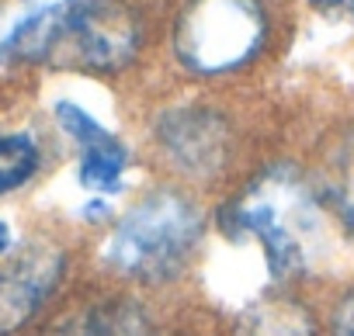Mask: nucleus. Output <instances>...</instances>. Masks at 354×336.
Listing matches in <instances>:
<instances>
[{
	"mask_svg": "<svg viewBox=\"0 0 354 336\" xmlns=\"http://www.w3.org/2000/svg\"><path fill=\"white\" fill-rule=\"evenodd\" d=\"M73 0H0V63H49Z\"/></svg>",
	"mask_w": 354,
	"mask_h": 336,
	"instance_id": "6e6552de",
	"label": "nucleus"
},
{
	"mask_svg": "<svg viewBox=\"0 0 354 336\" xmlns=\"http://www.w3.org/2000/svg\"><path fill=\"white\" fill-rule=\"evenodd\" d=\"M202 236L198 208L177 191H153L108 236L104 260L136 281H167L188 264Z\"/></svg>",
	"mask_w": 354,
	"mask_h": 336,
	"instance_id": "f03ea898",
	"label": "nucleus"
},
{
	"mask_svg": "<svg viewBox=\"0 0 354 336\" xmlns=\"http://www.w3.org/2000/svg\"><path fill=\"white\" fill-rule=\"evenodd\" d=\"M66 270V257L53 243H35L0 267V336L18 333L53 298Z\"/></svg>",
	"mask_w": 354,
	"mask_h": 336,
	"instance_id": "39448f33",
	"label": "nucleus"
},
{
	"mask_svg": "<svg viewBox=\"0 0 354 336\" xmlns=\"http://www.w3.org/2000/svg\"><path fill=\"white\" fill-rule=\"evenodd\" d=\"M56 121L80 146V166H77L80 188L91 195H118L125 181V166H129L125 146L91 111H84L73 101L56 104Z\"/></svg>",
	"mask_w": 354,
	"mask_h": 336,
	"instance_id": "0eeeda50",
	"label": "nucleus"
},
{
	"mask_svg": "<svg viewBox=\"0 0 354 336\" xmlns=\"http://www.w3.org/2000/svg\"><path fill=\"white\" fill-rule=\"evenodd\" d=\"M230 215L233 226L261 246L271 274H302L326 253V215L292 166L257 174Z\"/></svg>",
	"mask_w": 354,
	"mask_h": 336,
	"instance_id": "f257e3e1",
	"label": "nucleus"
},
{
	"mask_svg": "<svg viewBox=\"0 0 354 336\" xmlns=\"http://www.w3.org/2000/svg\"><path fill=\"white\" fill-rule=\"evenodd\" d=\"M84 336H160V333L149 326V319H146L139 308L115 302V305L97 308V312L87 319Z\"/></svg>",
	"mask_w": 354,
	"mask_h": 336,
	"instance_id": "9b49d317",
	"label": "nucleus"
},
{
	"mask_svg": "<svg viewBox=\"0 0 354 336\" xmlns=\"http://www.w3.org/2000/svg\"><path fill=\"white\" fill-rule=\"evenodd\" d=\"M316 8L323 11H344V14H354V0H313Z\"/></svg>",
	"mask_w": 354,
	"mask_h": 336,
	"instance_id": "4468645a",
	"label": "nucleus"
},
{
	"mask_svg": "<svg viewBox=\"0 0 354 336\" xmlns=\"http://www.w3.org/2000/svg\"><path fill=\"white\" fill-rule=\"evenodd\" d=\"M39 163H42V152L28 132L4 135L0 139V195L28 184L32 174L39 170Z\"/></svg>",
	"mask_w": 354,
	"mask_h": 336,
	"instance_id": "9d476101",
	"label": "nucleus"
},
{
	"mask_svg": "<svg viewBox=\"0 0 354 336\" xmlns=\"http://www.w3.org/2000/svg\"><path fill=\"white\" fill-rule=\"evenodd\" d=\"M233 336H316L313 315L288 298H261L233 326Z\"/></svg>",
	"mask_w": 354,
	"mask_h": 336,
	"instance_id": "1a4fd4ad",
	"label": "nucleus"
},
{
	"mask_svg": "<svg viewBox=\"0 0 354 336\" xmlns=\"http://www.w3.org/2000/svg\"><path fill=\"white\" fill-rule=\"evenodd\" d=\"M156 139L163 152L195 177L223 170L230 159V128L209 108H174L160 118Z\"/></svg>",
	"mask_w": 354,
	"mask_h": 336,
	"instance_id": "423d86ee",
	"label": "nucleus"
},
{
	"mask_svg": "<svg viewBox=\"0 0 354 336\" xmlns=\"http://www.w3.org/2000/svg\"><path fill=\"white\" fill-rule=\"evenodd\" d=\"M139 42V18L122 0H73L56 32L49 63L87 73H111L136 59Z\"/></svg>",
	"mask_w": 354,
	"mask_h": 336,
	"instance_id": "20e7f679",
	"label": "nucleus"
},
{
	"mask_svg": "<svg viewBox=\"0 0 354 336\" xmlns=\"http://www.w3.org/2000/svg\"><path fill=\"white\" fill-rule=\"evenodd\" d=\"M333 336H354V291L344 295L333 312Z\"/></svg>",
	"mask_w": 354,
	"mask_h": 336,
	"instance_id": "ddd939ff",
	"label": "nucleus"
},
{
	"mask_svg": "<svg viewBox=\"0 0 354 336\" xmlns=\"http://www.w3.org/2000/svg\"><path fill=\"white\" fill-rule=\"evenodd\" d=\"M11 246H15V233H11V226L4 219H0V257H4Z\"/></svg>",
	"mask_w": 354,
	"mask_h": 336,
	"instance_id": "2eb2a0df",
	"label": "nucleus"
},
{
	"mask_svg": "<svg viewBox=\"0 0 354 336\" xmlns=\"http://www.w3.org/2000/svg\"><path fill=\"white\" fill-rule=\"evenodd\" d=\"M333 201L344 215V222L354 226V132L344 135V142L333 152V174H330Z\"/></svg>",
	"mask_w": 354,
	"mask_h": 336,
	"instance_id": "f8f14e48",
	"label": "nucleus"
},
{
	"mask_svg": "<svg viewBox=\"0 0 354 336\" xmlns=\"http://www.w3.org/2000/svg\"><path fill=\"white\" fill-rule=\"evenodd\" d=\"M268 39L261 0H188L174 28V52L185 70L219 77L250 63Z\"/></svg>",
	"mask_w": 354,
	"mask_h": 336,
	"instance_id": "7ed1b4c3",
	"label": "nucleus"
}]
</instances>
